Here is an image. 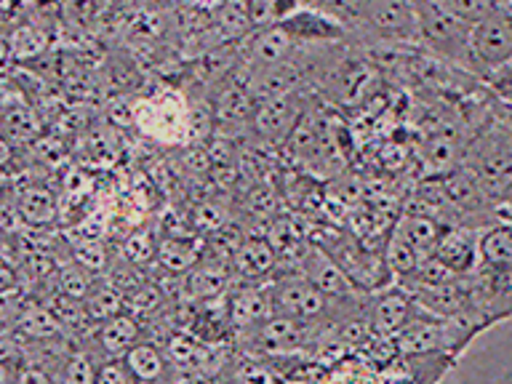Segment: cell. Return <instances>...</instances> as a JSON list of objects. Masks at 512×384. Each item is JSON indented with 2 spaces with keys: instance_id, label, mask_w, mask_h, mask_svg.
<instances>
[{
  "instance_id": "25",
  "label": "cell",
  "mask_w": 512,
  "mask_h": 384,
  "mask_svg": "<svg viewBox=\"0 0 512 384\" xmlns=\"http://www.w3.org/2000/svg\"><path fill=\"white\" fill-rule=\"evenodd\" d=\"M64 363H67L62 371L64 382L96 384V366H99V363H94L91 355H86V352H75V355H70Z\"/></svg>"
},
{
  "instance_id": "2",
  "label": "cell",
  "mask_w": 512,
  "mask_h": 384,
  "mask_svg": "<svg viewBox=\"0 0 512 384\" xmlns=\"http://www.w3.org/2000/svg\"><path fill=\"white\" fill-rule=\"evenodd\" d=\"M414 14L419 40H422L424 46L430 48L435 56L464 70L467 48H470V24L459 22L456 16L448 14L446 8L435 3V0H414Z\"/></svg>"
},
{
  "instance_id": "19",
  "label": "cell",
  "mask_w": 512,
  "mask_h": 384,
  "mask_svg": "<svg viewBox=\"0 0 512 384\" xmlns=\"http://www.w3.org/2000/svg\"><path fill=\"white\" fill-rule=\"evenodd\" d=\"M440 6L446 8L448 14L456 16L459 22L475 27L478 22H483L488 14H494L502 0H435Z\"/></svg>"
},
{
  "instance_id": "9",
  "label": "cell",
  "mask_w": 512,
  "mask_h": 384,
  "mask_svg": "<svg viewBox=\"0 0 512 384\" xmlns=\"http://www.w3.org/2000/svg\"><path fill=\"white\" fill-rule=\"evenodd\" d=\"M272 315V304L267 288L240 286L227 299V320L238 331H254L264 318Z\"/></svg>"
},
{
  "instance_id": "20",
  "label": "cell",
  "mask_w": 512,
  "mask_h": 384,
  "mask_svg": "<svg viewBox=\"0 0 512 384\" xmlns=\"http://www.w3.org/2000/svg\"><path fill=\"white\" fill-rule=\"evenodd\" d=\"M48 310L54 312L56 320L64 326H83L88 323V310H86V302L78 299V296H70L59 291L56 296H51V302H48Z\"/></svg>"
},
{
  "instance_id": "5",
  "label": "cell",
  "mask_w": 512,
  "mask_h": 384,
  "mask_svg": "<svg viewBox=\"0 0 512 384\" xmlns=\"http://www.w3.org/2000/svg\"><path fill=\"white\" fill-rule=\"evenodd\" d=\"M422 310L419 304L414 302L411 291H403V288H387L382 294L376 296L374 302L368 304V323L374 328V336H382V339H392L398 334L400 328L411 323L416 318V312Z\"/></svg>"
},
{
  "instance_id": "18",
  "label": "cell",
  "mask_w": 512,
  "mask_h": 384,
  "mask_svg": "<svg viewBox=\"0 0 512 384\" xmlns=\"http://www.w3.org/2000/svg\"><path fill=\"white\" fill-rule=\"evenodd\" d=\"M19 331L30 339L38 342H48L51 336L62 331V323L56 320V315L43 304H24L22 320H19Z\"/></svg>"
},
{
  "instance_id": "29",
  "label": "cell",
  "mask_w": 512,
  "mask_h": 384,
  "mask_svg": "<svg viewBox=\"0 0 512 384\" xmlns=\"http://www.w3.org/2000/svg\"><path fill=\"white\" fill-rule=\"evenodd\" d=\"M163 304V294L158 291V286H150V283H144L142 288H136V291H128L126 296V307H131V312H155V307Z\"/></svg>"
},
{
  "instance_id": "37",
  "label": "cell",
  "mask_w": 512,
  "mask_h": 384,
  "mask_svg": "<svg viewBox=\"0 0 512 384\" xmlns=\"http://www.w3.org/2000/svg\"><path fill=\"white\" fill-rule=\"evenodd\" d=\"M3 200H6V198H3V187H0V203H3Z\"/></svg>"
},
{
  "instance_id": "35",
  "label": "cell",
  "mask_w": 512,
  "mask_h": 384,
  "mask_svg": "<svg viewBox=\"0 0 512 384\" xmlns=\"http://www.w3.org/2000/svg\"><path fill=\"white\" fill-rule=\"evenodd\" d=\"M16 0H0V14H8V11H14Z\"/></svg>"
},
{
  "instance_id": "1",
  "label": "cell",
  "mask_w": 512,
  "mask_h": 384,
  "mask_svg": "<svg viewBox=\"0 0 512 384\" xmlns=\"http://www.w3.org/2000/svg\"><path fill=\"white\" fill-rule=\"evenodd\" d=\"M512 59V0H502L494 14H488L470 32V48L464 70L472 78L486 80L491 72Z\"/></svg>"
},
{
  "instance_id": "30",
  "label": "cell",
  "mask_w": 512,
  "mask_h": 384,
  "mask_svg": "<svg viewBox=\"0 0 512 384\" xmlns=\"http://www.w3.org/2000/svg\"><path fill=\"white\" fill-rule=\"evenodd\" d=\"M96 0H62V14L64 19L75 27H88L94 22L96 14Z\"/></svg>"
},
{
  "instance_id": "14",
  "label": "cell",
  "mask_w": 512,
  "mask_h": 384,
  "mask_svg": "<svg viewBox=\"0 0 512 384\" xmlns=\"http://www.w3.org/2000/svg\"><path fill=\"white\" fill-rule=\"evenodd\" d=\"M16 208L27 227H48L56 222V195L43 184H27L16 192Z\"/></svg>"
},
{
  "instance_id": "6",
  "label": "cell",
  "mask_w": 512,
  "mask_h": 384,
  "mask_svg": "<svg viewBox=\"0 0 512 384\" xmlns=\"http://www.w3.org/2000/svg\"><path fill=\"white\" fill-rule=\"evenodd\" d=\"M480 232L483 230L467 227V224L446 227L435 248V256L456 275H470L480 267Z\"/></svg>"
},
{
  "instance_id": "15",
  "label": "cell",
  "mask_w": 512,
  "mask_h": 384,
  "mask_svg": "<svg viewBox=\"0 0 512 384\" xmlns=\"http://www.w3.org/2000/svg\"><path fill=\"white\" fill-rule=\"evenodd\" d=\"M203 251H200L198 240H192V235H168L158 243V251H155V259L166 272H184L190 270L192 264L198 262Z\"/></svg>"
},
{
  "instance_id": "26",
  "label": "cell",
  "mask_w": 512,
  "mask_h": 384,
  "mask_svg": "<svg viewBox=\"0 0 512 384\" xmlns=\"http://www.w3.org/2000/svg\"><path fill=\"white\" fill-rule=\"evenodd\" d=\"M483 83H486L491 96L502 104L504 110H512V59L496 72H491Z\"/></svg>"
},
{
  "instance_id": "32",
  "label": "cell",
  "mask_w": 512,
  "mask_h": 384,
  "mask_svg": "<svg viewBox=\"0 0 512 384\" xmlns=\"http://www.w3.org/2000/svg\"><path fill=\"white\" fill-rule=\"evenodd\" d=\"M16 379H19V382H48L51 376H48L43 368L30 366V368H24V371H19V374H16Z\"/></svg>"
},
{
  "instance_id": "17",
  "label": "cell",
  "mask_w": 512,
  "mask_h": 384,
  "mask_svg": "<svg viewBox=\"0 0 512 384\" xmlns=\"http://www.w3.org/2000/svg\"><path fill=\"white\" fill-rule=\"evenodd\" d=\"M347 67L336 75V96L339 102H360L366 99V86L374 83V70L366 62H344Z\"/></svg>"
},
{
  "instance_id": "4",
  "label": "cell",
  "mask_w": 512,
  "mask_h": 384,
  "mask_svg": "<svg viewBox=\"0 0 512 384\" xmlns=\"http://www.w3.org/2000/svg\"><path fill=\"white\" fill-rule=\"evenodd\" d=\"M299 118H302V110H299L296 96L288 94V91H280V94L262 96V102H256L251 126L262 139L278 142V139L291 136Z\"/></svg>"
},
{
  "instance_id": "13",
  "label": "cell",
  "mask_w": 512,
  "mask_h": 384,
  "mask_svg": "<svg viewBox=\"0 0 512 384\" xmlns=\"http://www.w3.org/2000/svg\"><path fill=\"white\" fill-rule=\"evenodd\" d=\"M0 134L14 144L32 142L40 136L38 115L22 99H8L0 104Z\"/></svg>"
},
{
  "instance_id": "16",
  "label": "cell",
  "mask_w": 512,
  "mask_h": 384,
  "mask_svg": "<svg viewBox=\"0 0 512 384\" xmlns=\"http://www.w3.org/2000/svg\"><path fill=\"white\" fill-rule=\"evenodd\" d=\"M254 96H251V91H248L246 86H230L224 88L222 94H219V99H216V107H214V118L219 120V123H246V120H251V115H254Z\"/></svg>"
},
{
  "instance_id": "36",
  "label": "cell",
  "mask_w": 512,
  "mask_h": 384,
  "mask_svg": "<svg viewBox=\"0 0 512 384\" xmlns=\"http://www.w3.org/2000/svg\"><path fill=\"white\" fill-rule=\"evenodd\" d=\"M110 3H112V0H96V6H99V8L110 6Z\"/></svg>"
},
{
  "instance_id": "7",
  "label": "cell",
  "mask_w": 512,
  "mask_h": 384,
  "mask_svg": "<svg viewBox=\"0 0 512 384\" xmlns=\"http://www.w3.org/2000/svg\"><path fill=\"white\" fill-rule=\"evenodd\" d=\"M230 275L232 264L216 259V256H200L198 262L184 272V291L190 299H198V302L222 299V294L230 286Z\"/></svg>"
},
{
  "instance_id": "33",
  "label": "cell",
  "mask_w": 512,
  "mask_h": 384,
  "mask_svg": "<svg viewBox=\"0 0 512 384\" xmlns=\"http://www.w3.org/2000/svg\"><path fill=\"white\" fill-rule=\"evenodd\" d=\"M8 288H16V275L6 262H0V291H8Z\"/></svg>"
},
{
  "instance_id": "22",
  "label": "cell",
  "mask_w": 512,
  "mask_h": 384,
  "mask_svg": "<svg viewBox=\"0 0 512 384\" xmlns=\"http://www.w3.org/2000/svg\"><path fill=\"white\" fill-rule=\"evenodd\" d=\"M86 302V310H88V318L96 320V323H102V320L112 318L115 312L123 310V302H120V294H115L112 288H91L88 296L83 299Z\"/></svg>"
},
{
  "instance_id": "10",
  "label": "cell",
  "mask_w": 512,
  "mask_h": 384,
  "mask_svg": "<svg viewBox=\"0 0 512 384\" xmlns=\"http://www.w3.org/2000/svg\"><path fill=\"white\" fill-rule=\"evenodd\" d=\"M139 339H142V323H139L134 312H115L112 318L102 320L99 331H96L99 350L104 355H110V358H120Z\"/></svg>"
},
{
  "instance_id": "27",
  "label": "cell",
  "mask_w": 512,
  "mask_h": 384,
  "mask_svg": "<svg viewBox=\"0 0 512 384\" xmlns=\"http://www.w3.org/2000/svg\"><path fill=\"white\" fill-rule=\"evenodd\" d=\"M75 262L80 267H86L88 272H99L104 270V264H107V248L99 238H86L75 248Z\"/></svg>"
},
{
  "instance_id": "24",
  "label": "cell",
  "mask_w": 512,
  "mask_h": 384,
  "mask_svg": "<svg viewBox=\"0 0 512 384\" xmlns=\"http://www.w3.org/2000/svg\"><path fill=\"white\" fill-rule=\"evenodd\" d=\"M56 283H59V291H64V294H70V296H78V299H86L88 291H91V278H88V270L86 267H80L78 262L62 267V270H59V278H56Z\"/></svg>"
},
{
  "instance_id": "28",
  "label": "cell",
  "mask_w": 512,
  "mask_h": 384,
  "mask_svg": "<svg viewBox=\"0 0 512 384\" xmlns=\"http://www.w3.org/2000/svg\"><path fill=\"white\" fill-rule=\"evenodd\" d=\"M155 251H158V243H152V238L147 232H134L128 235L126 246H123V254L131 264H142L155 259Z\"/></svg>"
},
{
  "instance_id": "21",
  "label": "cell",
  "mask_w": 512,
  "mask_h": 384,
  "mask_svg": "<svg viewBox=\"0 0 512 384\" xmlns=\"http://www.w3.org/2000/svg\"><path fill=\"white\" fill-rule=\"evenodd\" d=\"M46 48V35L40 30H35L32 24H22L11 32L8 38V51L16 56V59H32L38 56L40 51Z\"/></svg>"
},
{
  "instance_id": "34",
  "label": "cell",
  "mask_w": 512,
  "mask_h": 384,
  "mask_svg": "<svg viewBox=\"0 0 512 384\" xmlns=\"http://www.w3.org/2000/svg\"><path fill=\"white\" fill-rule=\"evenodd\" d=\"M11 158H14V150H11V142H8L6 136L0 134V168L8 166V163H11Z\"/></svg>"
},
{
  "instance_id": "23",
  "label": "cell",
  "mask_w": 512,
  "mask_h": 384,
  "mask_svg": "<svg viewBox=\"0 0 512 384\" xmlns=\"http://www.w3.org/2000/svg\"><path fill=\"white\" fill-rule=\"evenodd\" d=\"M24 312V296L16 288L0 291V334H11L19 328Z\"/></svg>"
},
{
  "instance_id": "3",
  "label": "cell",
  "mask_w": 512,
  "mask_h": 384,
  "mask_svg": "<svg viewBox=\"0 0 512 384\" xmlns=\"http://www.w3.org/2000/svg\"><path fill=\"white\" fill-rule=\"evenodd\" d=\"M296 270L302 272L312 286H318L320 291H326L328 296H336V299H358V296L363 294L358 288V283L347 275V270H344L342 264L336 262L334 256L328 254V251H323L320 246L304 248V254L299 256Z\"/></svg>"
},
{
  "instance_id": "11",
  "label": "cell",
  "mask_w": 512,
  "mask_h": 384,
  "mask_svg": "<svg viewBox=\"0 0 512 384\" xmlns=\"http://www.w3.org/2000/svg\"><path fill=\"white\" fill-rule=\"evenodd\" d=\"M278 264V251L267 238H246L232 256V272L243 280H256L270 275Z\"/></svg>"
},
{
  "instance_id": "12",
  "label": "cell",
  "mask_w": 512,
  "mask_h": 384,
  "mask_svg": "<svg viewBox=\"0 0 512 384\" xmlns=\"http://www.w3.org/2000/svg\"><path fill=\"white\" fill-rule=\"evenodd\" d=\"M120 358L126 363L131 382H160L168 371L166 352L160 350L158 344L142 342V339L131 344Z\"/></svg>"
},
{
  "instance_id": "8",
  "label": "cell",
  "mask_w": 512,
  "mask_h": 384,
  "mask_svg": "<svg viewBox=\"0 0 512 384\" xmlns=\"http://www.w3.org/2000/svg\"><path fill=\"white\" fill-rule=\"evenodd\" d=\"M392 232L400 240H406L419 259H424V256L435 254L440 235L446 232V224L440 222L438 216L427 214V211H411V214L400 216L398 224L392 227Z\"/></svg>"
},
{
  "instance_id": "31",
  "label": "cell",
  "mask_w": 512,
  "mask_h": 384,
  "mask_svg": "<svg viewBox=\"0 0 512 384\" xmlns=\"http://www.w3.org/2000/svg\"><path fill=\"white\" fill-rule=\"evenodd\" d=\"M131 382V374H128L123 358L104 360L96 366V384H126Z\"/></svg>"
}]
</instances>
